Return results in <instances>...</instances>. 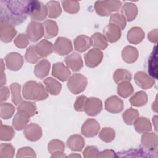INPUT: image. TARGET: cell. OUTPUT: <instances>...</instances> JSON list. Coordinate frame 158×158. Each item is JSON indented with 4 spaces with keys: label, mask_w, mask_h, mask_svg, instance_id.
Returning a JSON list of instances; mask_svg holds the SVG:
<instances>
[{
    "label": "cell",
    "mask_w": 158,
    "mask_h": 158,
    "mask_svg": "<svg viewBox=\"0 0 158 158\" xmlns=\"http://www.w3.org/2000/svg\"><path fill=\"white\" fill-rule=\"evenodd\" d=\"M29 1H1V21L13 25L23 22L28 15Z\"/></svg>",
    "instance_id": "6da1fadb"
},
{
    "label": "cell",
    "mask_w": 158,
    "mask_h": 158,
    "mask_svg": "<svg viewBox=\"0 0 158 158\" xmlns=\"http://www.w3.org/2000/svg\"><path fill=\"white\" fill-rule=\"evenodd\" d=\"M23 95L27 99L41 101L48 98V94L43 85L34 81L27 82L23 88Z\"/></svg>",
    "instance_id": "7a4b0ae2"
},
{
    "label": "cell",
    "mask_w": 158,
    "mask_h": 158,
    "mask_svg": "<svg viewBox=\"0 0 158 158\" xmlns=\"http://www.w3.org/2000/svg\"><path fill=\"white\" fill-rule=\"evenodd\" d=\"M28 10V15L35 20H43L48 12L47 7L37 1H29Z\"/></svg>",
    "instance_id": "3957f363"
},
{
    "label": "cell",
    "mask_w": 158,
    "mask_h": 158,
    "mask_svg": "<svg viewBox=\"0 0 158 158\" xmlns=\"http://www.w3.org/2000/svg\"><path fill=\"white\" fill-rule=\"evenodd\" d=\"M122 2L118 1H98L96 2L94 8L99 15L107 16L112 12L118 10Z\"/></svg>",
    "instance_id": "277c9868"
},
{
    "label": "cell",
    "mask_w": 158,
    "mask_h": 158,
    "mask_svg": "<svg viewBox=\"0 0 158 158\" xmlns=\"http://www.w3.org/2000/svg\"><path fill=\"white\" fill-rule=\"evenodd\" d=\"M87 83V79L84 75L75 73L69 78L67 86L72 93L77 94L85 90Z\"/></svg>",
    "instance_id": "5b68a950"
},
{
    "label": "cell",
    "mask_w": 158,
    "mask_h": 158,
    "mask_svg": "<svg viewBox=\"0 0 158 158\" xmlns=\"http://www.w3.org/2000/svg\"><path fill=\"white\" fill-rule=\"evenodd\" d=\"M44 35L43 24L31 21L28 25L27 29V36L32 42L39 40Z\"/></svg>",
    "instance_id": "8992f818"
},
{
    "label": "cell",
    "mask_w": 158,
    "mask_h": 158,
    "mask_svg": "<svg viewBox=\"0 0 158 158\" xmlns=\"http://www.w3.org/2000/svg\"><path fill=\"white\" fill-rule=\"evenodd\" d=\"M102 109V101L96 98H88L85 106L84 110L87 115L95 116L98 115Z\"/></svg>",
    "instance_id": "52a82bcc"
},
{
    "label": "cell",
    "mask_w": 158,
    "mask_h": 158,
    "mask_svg": "<svg viewBox=\"0 0 158 158\" xmlns=\"http://www.w3.org/2000/svg\"><path fill=\"white\" fill-rule=\"evenodd\" d=\"M102 52L98 49L93 48L85 54L84 57L86 65L89 67L98 66L102 59Z\"/></svg>",
    "instance_id": "ba28073f"
},
{
    "label": "cell",
    "mask_w": 158,
    "mask_h": 158,
    "mask_svg": "<svg viewBox=\"0 0 158 158\" xmlns=\"http://www.w3.org/2000/svg\"><path fill=\"white\" fill-rule=\"evenodd\" d=\"M53 49L59 55H66L72 50V43L68 39L59 37L57 39L53 46Z\"/></svg>",
    "instance_id": "9c48e42d"
},
{
    "label": "cell",
    "mask_w": 158,
    "mask_h": 158,
    "mask_svg": "<svg viewBox=\"0 0 158 158\" xmlns=\"http://www.w3.org/2000/svg\"><path fill=\"white\" fill-rule=\"evenodd\" d=\"M5 60L7 69L11 70H18L21 68L23 63L22 56L16 52L8 54L6 56Z\"/></svg>",
    "instance_id": "30bf717a"
},
{
    "label": "cell",
    "mask_w": 158,
    "mask_h": 158,
    "mask_svg": "<svg viewBox=\"0 0 158 158\" xmlns=\"http://www.w3.org/2000/svg\"><path fill=\"white\" fill-rule=\"evenodd\" d=\"M100 128L98 122L94 119H88L81 127V133L86 137H93L97 135Z\"/></svg>",
    "instance_id": "8fae6325"
},
{
    "label": "cell",
    "mask_w": 158,
    "mask_h": 158,
    "mask_svg": "<svg viewBox=\"0 0 158 158\" xmlns=\"http://www.w3.org/2000/svg\"><path fill=\"white\" fill-rule=\"evenodd\" d=\"M17 31L13 25L7 22L1 21V40L8 43L11 41Z\"/></svg>",
    "instance_id": "7c38bea8"
},
{
    "label": "cell",
    "mask_w": 158,
    "mask_h": 158,
    "mask_svg": "<svg viewBox=\"0 0 158 158\" xmlns=\"http://www.w3.org/2000/svg\"><path fill=\"white\" fill-rule=\"evenodd\" d=\"M105 109L111 113H118L123 109V102L117 96H113L106 101Z\"/></svg>",
    "instance_id": "4fadbf2b"
},
{
    "label": "cell",
    "mask_w": 158,
    "mask_h": 158,
    "mask_svg": "<svg viewBox=\"0 0 158 158\" xmlns=\"http://www.w3.org/2000/svg\"><path fill=\"white\" fill-rule=\"evenodd\" d=\"M52 74L62 81H65L70 75V72L63 63L58 62L53 65Z\"/></svg>",
    "instance_id": "5bb4252c"
},
{
    "label": "cell",
    "mask_w": 158,
    "mask_h": 158,
    "mask_svg": "<svg viewBox=\"0 0 158 158\" xmlns=\"http://www.w3.org/2000/svg\"><path fill=\"white\" fill-rule=\"evenodd\" d=\"M24 135L27 139L35 141L38 140L42 136V130L40 126L35 123L28 125L24 130Z\"/></svg>",
    "instance_id": "9a60e30c"
},
{
    "label": "cell",
    "mask_w": 158,
    "mask_h": 158,
    "mask_svg": "<svg viewBox=\"0 0 158 158\" xmlns=\"http://www.w3.org/2000/svg\"><path fill=\"white\" fill-rule=\"evenodd\" d=\"M103 33L106 40L110 43L117 41L121 36L120 29L111 23H109L104 28Z\"/></svg>",
    "instance_id": "2e32d148"
},
{
    "label": "cell",
    "mask_w": 158,
    "mask_h": 158,
    "mask_svg": "<svg viewBox=\"0 0 158 158\" xmlns=\"http://www.w3.org/2000/svg\"><path fill=\"white\" fill-rule=\"evenodd\" d=\"M135 81L137 85L146 89L151 88L154 84V81L143 72H138L136 73L135 75Z\"/></svg>",
    "instance_id": "e0dca14e"
},
{
    "label": "cell",
    "mask_w": 158,
    "mask_h": 158,
    "mask_svg": "<svg viewBox=\"0 0 158 158\" xmlns=\"http://www.w3.org/2000/svg\"><path fill=\"white\" fill-rule=\"evenodd\" d=\"M67 65L73 71H78L83 67V60L80 55L76 52H73L65 58Z\"/></svg>",
    "instance_id": "ac0fdd59"
},
{
    "label": "cell",
    "mask_w": 158,
    "mask_h": 158,
    "mask_svg": "<svg viewBox=\"0 0 158 158\" xmlns=\"http://www.w3.org/2000/svg\"><path fill=\"white\" fill-rule=\"evenodd\" d=\"M44 36L46 38H51L56 36L58 33V27L56 22L51 20H46L43 23Z\"/></svg>",
    "instance_id": "d6986e66"
},
{
    "label": "cell",
    "mask_w": 158,
    "mask_h": 158,
    "mask_svg": "<svg viewBox=\"0 0 158 158\" xmlns=\"http://www.w3.org/2000/svg\"><path fill=\"white\" fill-rule=\"evenodd\" d=\"M144 37V33L142 29L138 27L131 28L127 35L128 41L132 44H136L142 41Z\"/></svg>",
    "instance_id": "ffe728a7"
},
{
    "label": "cell",
    "mask_w": 158,
    "mask_h": 158,
    "mask_svg": "<svg viewBox=\"0 0 158 158\" xmlns=\"http://www.w3.org/2000/svg\"><path fill=\"white\" fill-rule=\"evenodd\" d=\"M35 49L40 57H46L52 52L53 46L46 40H43L35 46Z\"/></svg>",
    "instance_id": "44dd1931"
},
{
    "label": "cell",
    "mask_w": 158,
    "mask_h": 158,
    "mask_svg": "<svg viewBox=\"0 0 158 158\" xmlns=\"http://www.w3.org/2000/svg\"><path fill=\"white\" fill-rule=\"evenodd\" d=\"M121 12L125 20H127L128 21H131L134 20L136 17L138 10L135 4L127 2L123 6Z\"/></svg>",
    "instance_id": "7402d4cb"
},
{
    "label": "cell",
    "mask_w": 158,
    "mask_h": 158,
    "mask_svg": "<svg viewBox=\"0 0 158 158\" xmlns=\"http://www.w3.org/2000/svg\"><path fill=\"white\" fill-rule=\"evenodd\" d=\"M67 144L71 150L80 151L82 150L85 145V140L80 135H74L68 139Z\"/></svg>",
    "instance_id": "603a6c76"
},
{
    "label": "cell",
    "mask_w": 158,
    "mask_h": 158,
    "mask_svg": "<svg viewBox=\"0 0 158 158\" xmlns=\"http://www.w3.org/2000/svg\"><path fill=\"white\" fill-rule=\"evenodd\" d=\"M157 50L155 46L148 61V71L149 75L157 79Z\"/></svg>",
    "instance_id": "cb8c5ba5"
},
{
    "label": "cell",
    "mask_w": 158,
    "mask_h": 158,
    "mask_svg": "<svg viewBox=\"0 0 158 158\" xmlns=\"http://www.w3.org/2000/svg\"><path fill=\"white\" fill-rule=\"evenodd\" d=\"M141 142L146 148L154 150L157 145V135L153 133H145L141 137Z\"/></svg>",
    "instance_id": "d4e9b609"
},
{
    "label": "cell",
    "mask_w": 158,
    "mask_h": 158,
    "mask_svg": "<svg viewBox=\"0 0 158 158\" xmlns=\"http://www.w3.org/2000/svg\"><path fill=\"white\" fill-rule=\"evenodd\" d=\"M122 56L123 60L127 63L135 62L138 57V52L137 49L132 46H126L122 51Z\"/></svg>",
    "instance_id": "484cf974"
},
{
    "label": "cell",
    "mask_w": 158,
    "mask_h": 158,
    "mask_svg": "<svg viewBox=\"0 0 158 158\" xmlns=\"http://www.w3.org/2000/svg\"><path fill=\"white\" fill-rule=\"evenodd\" d=\"M91 45L90 38L85 35H80L77 36L74 41L75 50L80 52H83L87 50Z\"/></svg>",
    "instance_id": "4316f807"
},
{
    "label": "cell",
    "mask_w": 158,
    "mask_h": 158,
    "mask_svg": "<svg viewBox=\"0 0 158 158\" xmlns=\"http://www.w3.org/2000/svg\"><path fill=\"white\" fill-rule=\"evenodd\" d=\"M50 63L45 59L41 60L34 68V73L39 78H43L49 73Z\"/></svg>",
    "instance_id": "83f0119b"
},
{
    "label": "cell",
    "mask_w": 158,
    "mask_h": 158,
    "mask_svg": "<svg viewBox=\"0 0 158 158\" xmlns=\"http://www.w3.org/2000/svg\"><path fill=\"white\" fill-rule=\"evenodd\" d=\"M43 83H44L47 91L49 92L51 94L57 95L60 93L62 88V85L57 80L51 77H49L44 80Z\"/></svg>",
    "instance_id": "f1b7e54d"
},
{
    "label": "cell",
    "mask_w": 158,
    "mask_h": 158,
    "mask_svg": "<svg viewBox=\"0 0 158 158\" xmlns=\"http://www.w3.org/2000/svg\"><path fill=\"white\" fill-rule=\"evenodd\" d=\"M29 118L30 117L25 114L20 112H17L13 119L12 125L16 130H22L28 123Z\"/></svg>",
    "instance_id": "f546056e"
},
{
    "label": "cell",
    "mask_w": 158,
    "mask_h": 158,
    "mask_svg": "<svg viewBox=\"0 0 158 158\" xmlns=\"http://www.w3.org/2000/svg\"><path fill=\"white\" fill-rule=\"evenodd\" d=\"M91 44L98 49H105L107 47V42L105 36L99 33L93 34L90 38Z\"/></svg>",
    "instance_id": "4dcf8cb0"
},
{
    "label": "cell",
    "mask_w": 158,
    "mask_h": 158,
    "mask_svg": "<svg viewBox=\"0 0 158 158\" xmlns=\"http://www.w3.org/2000/svg\"><path fill=\"white\" fill-rule=\"evenodd\" d=\"M36 110V105L34 102L23 101L17 107V112L25 114L30 117L35 114Z\"/></svg>",
    "instance_id": "1f68e13d"
},
{
    "label": "cell",
    "mask_w": 158,
    "mask_h": 158,
    "mask_svg": "<svg viewBox=\"0 0 158 158\" xmlns=\"http://www.w3.org/2000/svg\"><path fill=\"white\" fill-rule=\"evenodd\" d=\"M135 128L138 133H143L151 130V125L148 119L145 117L138 118L134 122Z\"/></svg>",
    "instance_id": "d6a6232c"
},
{
    "label": "cell",
    "mask_w": 158,
    "mask_h": 158,
    "mask_svg": "<svg viewBox=\"0 0 158 158\" xmlns=\"http://www.w3.org/2000/svg\"><path fill=\"white\" fill-rule=\"evenodd\" d=\"M113 78L115 82L119 84L123 81H130L131 79V75L128 70L119 69L114 72Z\"/></svg>",
    "instance_id": "836d02e7"
},
{
    "label": "cell",
    "mask_w": 158,
    "mask_h": 158,
    "mask_svg": "<svg viewBox=\"0 0 158 158\" xmlns=\"http://www.w3.org/2000/svg\"><path fill=\"white\" fill-rule=\"evenodd\" d=\"M147 101V95L145 92L142 91L137 92L130 99V102L131 103V104L136 107H140L145 105Z\"/></svg>",
    "instance_id": "e575fe53"
},
{
    "label": "cell",
    "mask_w": 158,
    "mask_h": 158,
    "mask_svg": "<svg viewBox=\"0 0 158 158\" xmlns=\"http://www.w3.org/2000/svg\"><path fill=\"white\" fill-rule=\"evenodd\" d=\"M133 92V88L129 81H123L118 84L117 87V93L118 94L125 98L130 96Z\"/></svg>",
    "instance_id": "d590c367"
},
{
    "label": "cell",
    "mask_w": 158,
    "mask_h": 158,
    "mask_svg": "<svg viewBox=\"0 0 158 158\" xmlns=\"http://www.w3.org/2000/svg\"><path fill=\"white\" fill-rule=\"evenodd\" d=\"M48 16L51 18H56L61 14V8L59 2L51 1L47 3Z\"/></svg>",
    "instance_id": "8d00e7d4"
},
{
    "label": "cell",
    "mask_w": 158,
    "mask_h": 158,
    "mask_svg": "<svg viewBox=\"0 0 158 158\" xmlns=\"http://www.w3.org/2000/svg\"><path fill=\"white\" fill-rule=\"evenodd\" d=\"M139 117V112L137 110L133 109L132 108H130L127 110L122 115V117L125 122L127 125H132L135 120Z\"/></svg>",
    "instance_id": "74e56055"
},
{
    "label": "cell",
    "mask_w": 158,
    "mask_h": 158,
    "mask_svg": "<svg viewBox=\"0 0 158 158\" xmlns=\"http://www.w3.org/2000/svg\"><path fill=\"white\" fill-rule=\"evenodd\" d=\"M12 91V100L15 105H18L22 100L20 95V85L17 83H12L10 85Z\"/></svg>",
    "instance_id": "f35d334b"
},
{
    "label": "cell",
    "mask_w": 158,
    "mask_h": 158,
    "mask_svg": "<svg viewBox=\"0 0 158 158\" xmlns=\"http://www.w3.org/2000/svg\"><path fill=\"white\" fill-rule=\"evenodd\" d=\"M14 106L9 103H2L1 104V117L4 119H8L12 117L14 112Z\"/></svg>",
    "instance_id": "ab89813d"
},
{
    "label": "cell",
    "mask_w": 158,
    "mask_h": 158,
    "mask_svg": "<svg viewBox=\"0 0 158 158\" xmlns=\"http://www.w3.org/2000/svg\"><path fill=\"white\" fill-rule=\"evenodd\" d=\"M110 23L118 27L120 30H123L126 25V20L122 15L114 14L110 18Z\"/></svg>",
    "instance_id": "60d3db41"
},
{
    "label": "cell",
    "mask_w": 158,
    "mask_h": 158,
    "mask_svg": "<svg viewBox=\"0 0 158 158\" xmlns=\"http://www.w3.org/2000/svg\"><path fill=\"white\" fill-rule=\"evenodd\" d=\"M40 57H41L38 55L35 49V46H30L27 49L25 54V59L27 62L35 64L40 59Z\"/></svg>",
    "instance_id": "b9f144b4"
},
{
    "label": "cell",
    "mask_w": 158,
    "mask_h": 158,
    "mask_svg": "<svg viewBox=\"0 0 158 158\" xmlns=\"http://www.w3.org/2000/svg\"><path fill=\"white\" fill-rule=\"evenodd\" d=\"M65 11L70 14H75L78 12L80 6L78 1H62Z\"/></svg>",
    "instance_id": "7bdbcfd3"
},
{
    "label": "cell",
    "mask_w": 158,
    "mask_h": 158,
    "mask_svg": "<svg viewBox=\"0 0 158 158\" xmlns=\"http://www.w3.org/2000/svg\"><path fill=\"white\" fill-rule=\"evenodd\" d=\"M14 135V131L12 127L7 125H1V140L10 141Z\"/></svg>",
    "instance_id": "ee69618b"
},
{
    "label": "cell",
    "mask_w": 158,
    "mask_h": 158,
    "mask_svg": "<svg viewBox=\"0 0 158 158\" xmlns=\"http://www.w3.org/2000/svg\"><path fill=\"white\" fill-rule=\"evenodd\" d=\"M99 136L105 142H110L114 139L115 131L111 128H104L101 131Z\"/></svg>",
    "instance_id": "f6af8a7d"
},
{
    "label": "cell",
    "mask_w": 158,
    "mask_h": 158,
    "mask_svg": "<svg viewBox=\"0 0 158 158\" xmlns=\"http://www.w3.org/2000/svg\"><path fill=\"white\" fill-rule=\"evenodd\" d=\"M65 146L64 143L57 139L52 140L48 144V150L51 154L56 152H63Z\"/></svg>",
    "instance_id": "bcb514c9"
},
{
    "label": "cell",
    "mask_w": 158,
    "mask_h": 158,
    "mask_svg": "<svg viewBox=\"0 0 158 158\" xmlns=\"http://www.w3.org/2000/svg\"><path fill=\"white\" fill-rule=\"evenodd\" d=\"M14 148L10 144H1V155L0 157H12L14 156Z\"/></svg>",
    "instance_id": "7dc6e473"
},
{
    "label": "cell",
    "mask_w": 158,
    "mask_h": 158,
    "mask_svg": "<svg viewBox=\"0 0 158 158\" xmlns=\"http://www.w3.org/2000/svg\"><path fill=\"white\" fill-rule=\"evenodd\" d=\"M14 43L19 48H24L28 44V38L25 34H20L15 39Z\"/></svg>",
    "instance_id": "c3c4849f"
},
{
    "label": "cell",
    "mask_w": 158,
    "mask_h": 158,
    "mask_svg": "<svg viewBox=\"0 0 158 158\" xmlns=\"http://www.w3.org/2000/svg\"><path fill=\"white\" fill-rule=\"evenodd\" d=\"M87 99L88 98L83 95L77 97L76 101L74 104L75 109L77 111H79V112L84 111V108H85V106Z\"/></svg>",
    "instance_id": "681fc988"
},
{
    "label": "cell",
    "mask_w": 158,
    "mask_h": 158,
    "mask_svg": "<svg viewBox=\"0 0 158 158\" xmlns=\"http://www.w3.org/2000/svg\"><path fill=\"white\" fill-rule=\"evenodd\" d=\"M99 151L96 146H87L83 152V156L85 157H98Z\"/></svg>",
    "instance_id": "f907efd6"
},
{
    "label": "cell",
    "mask_w": 158,
    "mask_h": 158,
    "mask_svg": "<svg viewBox=\"0 0 158 158\" xmlns=\"http://www.w3.org/2000/svg\"><path fill=\"white\" fill-rule=\"evenodd\" d=\"M17 157H36L35 152L33 150L29 147L22 148L19 149L17 152Z\"/></svg>",
    "instance_id": "816d5d0a"
},
{
    "label": "cell",
    "mask_w": 158,
    "mask_h": 158,
    "mask_svg": "<svg viewBox=\"0 0 158 158\" xmlns=\"http://www.w3.org/2000/svg\"><path fill=\"white\" fill-rule=\"evenodd\" d=\"M9 96V90L7 87L4 86L1 88V101H3L6 100Z\"/></svg>",
    "instance_id": "f5cc1de1"
},
{
    "label": "cell",
    "mask_w": 158,
    "mask_h": 158,
    "mask_svg": "<svg viewBox=\"0 0 158 158\" xmlns=\"http://www.w3.org/2000/svg\"><path fill=\"white\" fill-rule=\"evenodd\" d=\"M148 38L150 41L156 43L157 41V29H155L154 30H152L148 35Z\"/></svg>",
    "instance_id": "db71d44e"
},
{
    "label": "cell",
    "mask_w": 158,
    "mask_h": 158,
    "mask_svg": "<svg viewBox=\"0 0 158 158\" xmlns=\"http://www.w3.org/2000/svg\"><path fill=\"white\" fill-rule=\"evenodd\" d=\"M99 157H116V156L115 155V152L114 151H112L111 150H105L101 153V155H99Z\"/></svg>",
    "instance_id": "11a10c76"
},
{
    "label": "cell",
    "mask_w": 158,
    "mask_h": 158,
    "mask_svg": "<svg viewBox=\"0 0 158 158\" xmlns=\"http://www.w3.org/2000/svg\"><path fill=\"white\" fill-rule=\"evenodd\" d=\"M69 157H81L80 155H70Z\"/></svg>",
    "instance_id": "9f6ffc18"
}]
</instances>
